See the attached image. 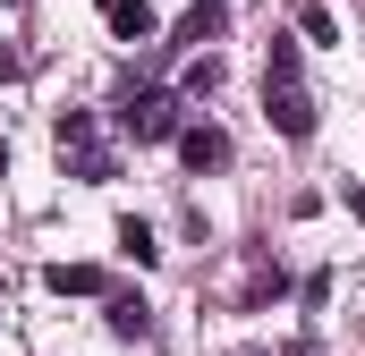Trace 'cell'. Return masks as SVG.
Listing matches in <instances>:
<instances>
[{
	"label": "cell",
	"instance_id": "6da1fadb",
	"mask_svg": "<svg viewBox=\"0 0 365 356\" xmlns=\"http://www.w3.org/2000/svg\"><path fill=\"white\" fill-rule=\"evenodd\" d=\"M264 110H272V127L289 145L314 136V93H306V68H297V43L289 34H272V60H264Z\"/></svg>",
	"mask_w": 365,
	"mask_h": 356
},
{
	"label": "cell",
	"instance_id": "7a4b0ae2",
	"mask_svg": "<svg viewBox=\"0 0 365 356\" xmlns=\"http://www.w3.org/2000/svg\"><path fill=\"white\" fill-rule=\"evenodd\" d=\"M51 145H60L68 178H86V187L119 178V153L102 145V119H93V110H60V119H51Z\"/></svg>",
	"mask_w": 365,
	"mask_h": 356
},
{
	"label": "cell",
	"instance_id": "3957f363",
	"mask_svg": "<svg viewBox=\"0 0 365 356\" xmlns=\"http://www.w3.org/2000/svg\"><path fill=\"white\" fill-rule=\"evenodd\" d=\"M187 119H179V93H162V85H136L128 102H119V136H136V145H170Z\"/></svg>",
	"mask_w": 365,
	"mask_h": 356
},
{
	"label": "cell",
	"instance_id": "277c9868",
	"mask_svg": "<svg viewBox=\"0 0 365 356\" xmlns=\"http://www.w3.org/2000/svg\"><path fill=\"white\" fill-rule=\"evenodd\" d=\"M102 26L119 43H153V0H102Z\"/></svg>",
	"mask_w": 365,
	"mask_h": 356
},
{
	"label": "cell",
	"instance_id": "5b68a950",
	"mask_svg": "<svg viewBox=\"0 0 365 356\" xmlns=\"http://www.w3.org/2000/svg\"><path fill=\"white\" fill-rule=\"evenodd\" d=\"M179 153H187V170H230V136L221 127H179Z\"/></svg>",
	"mask_w": 365,
	"mask_h": 356
},
{
	"label": "cell",
	"instance_id": "8992f818",
	"mask_svg": "<svg viewBox=\"0 0 365 356\" xmlns=\"http://www.w3.org/2000/svg\"><path fill=\"white\" fill-rule=\"evenodd\" d=\"M43 280H51L60 297H102V288H110V280H102V271H93V263H51V271H43Z\"/></svg>",
	"mask_w": 365,
	"mask_h": 356
},
{
	"label": "cell",
	"instance_id": "52a82bcc",
	"mask_svg": "<svg viewBox=\"0 0 365 356\" xmlns=\"http://www.w3.org/2000/svg\"><path fill=\"white\" fill-rule=\"evenodd\" d=\"M110 331H119V340H145V331H153V305H145V297H110Z\"/></svg>",
	"mask_w": 365,
	"mask_h": 356
},
{
	"label": "cell",
	"instance_id": "ba28073f",
	"mask_svg": "<svg viewBox=\"0 0 365 356\" xmlns=\"http://www.w3.org/2000/svg\"><path fill=\"white\" fill-rule=\"evenodd\" d=\"M119 255H128L136 271H145V263H162V246H153V229H145V221H119Z\"/></svg>",
	"mask_w": 365,
	"mask_h": 356
},
{
	"label": "cell",
	"instance_id": "9c48e42d",
	"mask_svg": "<svg viewBox=\"0 0 365 356\" xmlns=\"http://www.w3.org/2000/svg\"><path fill=\"white\" fill-rule=\"evenodd\" d=\"M297 26H306V34H314V43H331V34H340V17H331V9H323V0H306V9H297Z\"/></svg>",
	"mask_w": 365,
	"mask_h": 356
},
{
	"label": "cell",
	"instance_id": "30bf717a",
	"mask_svg": "<svg viewBox=\"0 0 365 356\" xmlns=\"http://www.w3.org/2000/svg\"><path fill=\"white\" fill-rule=\"evenodd\" d=\"M221 85V60H212V51H195V60H187V93H212Z\"/></svg>",
	"mask_w": 365,
	"mask_h": 356
},
{
	"label": "cell",
	"instance_id": "8fae6325",
	"mask_svg": "<svg viewBox=\"0 0 365 356\" xmlns=\"http://www.w3.org/2000/svg\"><path fill=\"white\" fill-rule=\"evenodd\" d=\"M349 212H357V221H365V187H349Z\"/></svg>",
	"mask_w": 365,
	"mask_h": 356
},
{
	"label": "cell",
	"instance_id": "7c38bea8",
	"mask_svg": "<svg viewBox=\"0 0 365 356\" xmlns=\"http://www.w3.org/2000/svg\"><path fill=\"white\" fill-rule=\"evenodd\" d=\"M0 178H9V145H0Z\"/></svg>",
	"mask_w": 365,
	"mask_h": 356
},
{
	"label": "cell",
	"instance_id": "4fadbf2b",
	"mask_svg": "<svg viewBox=\"0 0 365 356\" xmlns=\"http://www.w3.org/2000/svg\"><path fill=\"white\" fill-rule=\"evenodd\" d=\"M289 356H314V348H306V340H297V348H289Z\"/></svg>",
	"mask_w": 365,
	"mask_h": 356
},
{
	"label": "cell",
	"instance_id": "5bb4252c",
	"mask_svg": "<svg viewBox=\"0 0 365 356\" xmlns=\"http://www.w3.org/2000/svg\"><path fill=\"white\" fill-rule=\"evenodd\" d=\"M0 305H9V288H0Z\"/></svg>",
	"mask_w": 365,
	"mask_h": 356
},
{
	"label": "cell",
	"instance_id": "9a60e30c",
	"mask_svg": "<svg viewBox=\"0 0 365 356\" xmlns=\"http://www.w3.org/2000/svg\"><path fill=\"white\" fill-rule=\"evenodd\" d=\"M0 9H17V0H0Z\"/></svg>",
	"mask_w": 365,
	"mask_h": 356
}]
</instances>
